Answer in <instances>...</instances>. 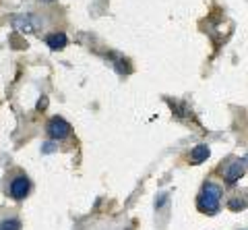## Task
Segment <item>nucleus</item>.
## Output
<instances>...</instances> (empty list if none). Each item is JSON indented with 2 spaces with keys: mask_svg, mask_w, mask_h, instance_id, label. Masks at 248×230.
I'll list each match as a JSON object with an SVG mask.
<instances>
[{
  "mask_svg": "<svg viewBox=\"0 0 248 230\" xmlns=\"http://www.w3.org/2000/svg\"><path fill=\"white\" fill-rule=\"evenodd\" d=\"M221 205V187L215 182H205L197 197V210L207 216H215Z\"/></svg>",
  "mask_w": 248,
  "mask_h": 230,
  "instance_id": "f257e3e1",
  "label": "nucleus"
},
{
  "mask_svg": "<svg viewBox=\"0 0 248 230\" xmlns=\"http://www.w3.org/2000/svg\"><path fill=\"white\" fill-rule=\"evenodd\" d=\"M46 133H48L52 141H62V139H66V137H71L73 127L62 116H54L48 120V125H46Z\"/></svg>",
  "mask_w": 248,
  "mask_h": 230,
  "instance_id": "f03ea898",
  "label": "nucleus"
},
{
  "mask_svg": "<svg viewBox=\"0 0 248 230\" xmlns=\"http://www.w3.org/2000/svg\"><path fill=\"white\" fill-rule=\"evenodd\" d=\"M37 17L33 15H19V17H13V27L17 29L21 33H35L37 29H40V23L35 21Z\"/></svg>",
  "mask_w": 248,
  "mask_h": 230,
  "instance_id": "7ed1b4c3",
  "label": "nucleus"
},
{
  "mask_svg": "<svg viewBox=\"0 0 248 230\" xmlns=\"http://www.w3.org/2000/svg\"><path fill=\"white\" fill-rule=\"evenodd\" d=\"M246 172V160H236V162H232L226 170H223V181L228 182V185H236V182L242 179Z\"/></svg>",
  "mask_w": 248,
  "mask_h": 230,
  "instance_id": "20e7f679",
  "label": "nucleus"
},
{
  "mask_svg": "<svg viewBox=\"0 0 248 230\" xmlns=\"http://www.w3.org/2000/svg\"><path fill=\"white\" fill-rule=\"evenodd\" d=\"M31 191V182L27 176H17V179H13V182L9 185V193L13 199H17V201H21V199H25L29 195Z\"/></svg>",
  "mask_w": 248,
  "mask_h": 230,
  "instance_id": "39448f33",
  "label": "nucleus"
},
{
  "mask_svg": "<svg viewBox=\"0 0 248 230\" xmlns=\"http://www.w3.org/2000/svg\"><path fill=\"white\" fill-rule=\"evenodd\" d=\"M211 156V149H209V145H197V148H192L190 156H188V162L190 164H203L205 160Z\"/></svg>",
  "mask_w": 248,
  "mask_h": 230,
  "instance_id": "423d86ee",
  "label": "nucleus"
},
{
  "mask_svg": "<svg viewBox=\"0 0 248 230\" xmlns=\"http://www.w3.org/2000/svg\"><path fill=\"white\" fill-rule=\"evenodd\" d=\"M46 44H48V48L50 50H62V48H66V35L62 33V32H54L50 35H46Z\"/></svg>",
  "mask_w": 248,
  "mask_h": 230,
  "instance_id": "0eeeda50",
  "label": "nucleus"
},
{
  "mask_svg": "<svg viewBox=\"0 0 248 230\" xmlns=\"http://www.w3.org/2000/svg\"><path fill=\"white\" fill-rule=\"evenodd\" d=\"M0 230H21V222L17 218H9L0 224Z\"/></svg>",
  "mask_w": 248,
  "mask_h": 230,
  "instance_id": "6e6552de",
  "label": "nucleus"
},
{
  "mask_svg": "<svg viewBox=\"0 0 248 230\" xmlns=\"http://www.w3.org/2000/svg\"><path fill=\"white\" fill-rule=\"evenodd\" d=\"M46 106H48V98H42V99H40V104H37V110H44Z\"/></svg>",
  "mask_w": 248,
  "mask_h": 230,
  "instance_id": "1a4fd4ad",
  "label": "nucleus"
},
{
  "mask_svg": "<svg viewBox=\"0 0 248 230\" xmlns=\"http://www.w3.org/2000/svg\"><path fill=\"white\" fill-rule=\"evenodd\" d=\"M40 2H44V4H52L54 0H40Z\"/></svg>",
  "mask_w": 248,
  "mask_h": 230,
  "instance_id": "9d476101",
  "label": "nucleus"
}]
</instances>
